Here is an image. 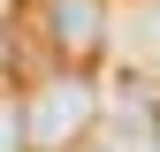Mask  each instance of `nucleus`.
Listing matches in <instances>:
<instances>
[{
  "mask_svg": "<svg viewBox=\"0 0 160 152\" xmlns=\"http://www.w3.org/2000/svg\"><path fill=\"white\" fill-rule=\"evenodd\" d=\"M99 122V84L84 69H61L23 99V129H31V152H76Z\"/></svg>",
  "mask_w": 160,
  "mask_h": 152,
  "instance_id": "1",
  "label": "nucleus"
},
{
  "mask_svg": "<svg viewBox=\"0 0 160 152\" xmlns=\"http://www.w3.org/2000/svg\"><path fill=\"white\" fill-rule=\"evenodd\" d=\"M152 38H160V23H152Z\"/></svg>",
  "mask_w": 160,
  "mask_h": 152,
  "instance_id": "4",
  "label": "nucleus"
},
{
  "mask_svg": "<svg viewBox=\"0 0 160 152\" xmlns=\"http://www.w3.org/2000/svg\"><path fill=\"white\" fill-rule=\"evenodd\" d=\"M0 152H31V129H23V99L0 91Z\"/></svg>",
  "mask_w": 160,
  "mask_h": 152,
  "instance_id": "3",
  "label": "nucleus"
},
{
  "mask_svg": "<svg viewBox=\"0 0 160 152\" xmlns=\"http://www.w3.org/2000/svg\"><path fill=\"white\" fill-rule=\"evenodd\" d=\"M46 31L69 69H92L107 46V0H46Z\"/></svg>",
  "mask_w": 160,
  "mask_h": 152,
  "instance_id": "2",
  "label": "nucleus"
}]
</instances>
